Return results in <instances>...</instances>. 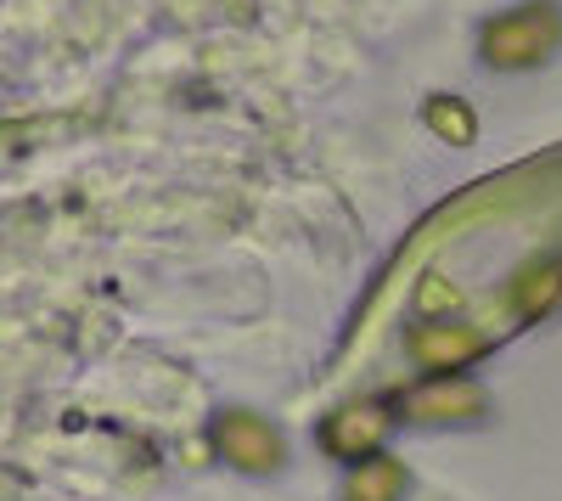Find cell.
<instances>
[{
	"instance_id": "cell-7",
	"label": "cell",
	"mask_w": 562,
	"mask_h": 501,
	"mask_svg": "<svg viewBox=\"0 0 562 501\" xmlns=\"http://www.w3.org/2000/svg\"><path fill=\"white\" fill-rule=\"evenodd\" d=\"M422 119H428V130L439 135V142H450V147L479 142V113L467 108L461 97H434L428 108H422Z\"/></svg>"
},
{
	"instance_id": "cell-3",
	"label": "cell",
	"mask_w": 562,
	"mask_h": 501,
	"mask_svg": "<svg viewBox=\"0 0 562 501\" xmlns=\"http://www.w3.org/2000/svg\"><path fill=\"white\" fill-rule=\"evenodd\" d=\"M214 450H220L231 468H243V474H276L281 457H288L281 434L259 412H225L214 423Z\"/></svg>"
},
{
	"instance_id": "cell-1",
	"label": "cell",
	"mask_w": 562,
	"mask_h": 501,
	"mask_svg": "<svg viewBox=\"0 0 562 501\" xmlns=\"http://www.w3.org/2000/svg\"><path fill=\"white\" fill-rule=\"evenodd\" d=\"M562 45V12H557V0H529V7L518 12H501L484 23L479 34V52L490 68H540L551 52Z\"/></svg>"
},
{
	"instance_id": "cell-5",
	"label": "cell",
	"mask_w": 562,
	"mask_h": 501,
	"mask_svg": "<svg viewBox=\"0 0 562 501\" xmlns=\"http://www.w3.org/2000/svg\"><path fill=\"white\" fill-rule=\"evenodd\" d=\"M484 412V394L461 378H439L428 389L411 394V417L416 423H456V417H479Z\"/></svg>"
},
{
	"instance_id": "cell-4",
	"label": "cell",
	"mask_w": 562,
	"mask_h": 501,
	"mask_svg": "<svg viewBox=\"0 0 562 501\" xmlns=\"http://www.w3.org/2000/svg\"><path fill=\"white\" fill-rule=\"evenodd\" d=\"M411 355L445 378L450 367H467V360L484 355V333H473L467 322H422L411 327Z\"/></svg>"
},
{
	"instance_id": "cell-6",
	"label": "cell",
	"mask_w": 562,
	"mask_h": 501,
	"mask_svg": "<svg viewBox=\"0 0 562 501\" xmlns=\"http://www.w3.org/2000/svg\"><path fill=\"white\" fill-rule=\"evenodd\" d=\"M405 485H411L405 463H394V457L378 450V457L355 463V474L344 485V501H405Z\"/></svg>"
},
{
	"instance_id": "cell-8",
	"label": "cell",
	"mask_w": 562,
	"mask_h": 501,
	"mask_svg": "<svg viewBox=\"0 0 562 501\" xmlns=\"http://www.w3.org/2000/svg\"><path fill=\"white\" fill-rule=\"evenodd\" d=\"M512 299H518V310H524V315H540V310H551V304L562 299V259L524 270V277H518V288H512Z\"/></svg>"
},
{
	"instance_id": "cell-2",
	"label": "cell",
	"mask_w": 562,
	"mask_h": 501,
	"mask_svg": "<svg viewBox=\"0 0 562 501\" xmlns=\"http://www.w3.org/2000/svg\"><path fill=\"white\" fill-rule=\"evenodd\" d=\"M389 423H394V417H389L383 400H349V405H338V412L315 428V439H321L326 457H338V463H366V457H378V445H383Z\"/></svg>"
}]
</instances>
